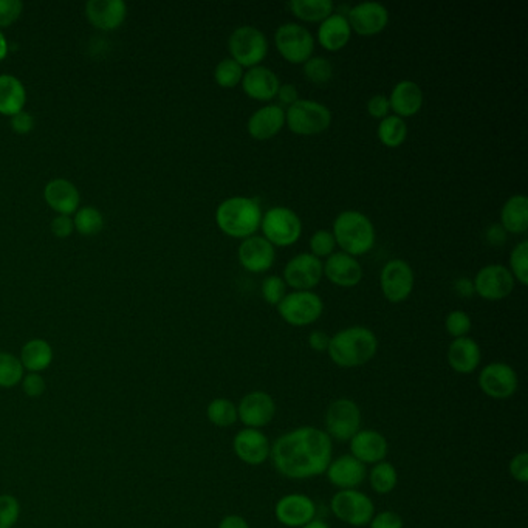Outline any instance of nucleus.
Returning <instances> with one entry per match:
<instances>
[{
    "instance_id": "nucleus-1",
    "label": "nucleus",
    "mask_w": 528,
    "mask_h": 528,
    "mask_svg": "<svg viewBox=\"0 0 528 528\" xmlns=\"http://www.w3.org/2000/svg\"><path fill=\"white\" fill-rule=\"evenodd\" d=\"M332 455V438L315 427H296L282 434L270 451L276 471L292 480H307L324 474Z\"/></svg>"
},
{
    "instance_id": "nucleus-2",
    "label": "nucleus",
    "mask_w": 528,
    "mask_h": 528,
    "mask_svg": "<svg viewBox=\"0 0 528 528\" xmlns=\"http://www.w3.org/2000/svg\"><path fill=\"white\" fill-rule=\"evenodd\" d=\"M377 335L367 327L354 326L330 338L327 354L338 367L355 369L367 365L377 355Z\"/></svg>"
},
{
    "instance_id": "nucleus-3",
    "label": "nucleus",
    "mask_w": 528,
    "mask_h": 528,
    "mask_svg": "<svg viewBox=\"0 0 528 528\" xmlns=\"http://www.w3.org/2000/svg\"><path fill=\"white\" fill-rule=\"evenodd\" d=\"M262 220L258 202L248 197H230L220 203L216 211V222L225 234L236 239L254 236Z\"/></svg>"
},
{
    "instance_id": "nucleus-4",
    "label": "nucleus",
    "mask_w": 528,
    "mask_h": 528,
    "mask_svg": "<svg viewBox=\"0 0 528 528\" xmlns=\"http://www.w3.org/2000/svg\"><path fill=\"white\" fill-rule=\"evenodd\" d=\"M333 237L337 245L343 248V253L350 256H363L369 253L375 245V228L365 214L348 209L338 214L333 222Z\"/></svg>"
},
{
    "instance_id": "nucleus-5",
    "label": "nucleus",
    "mask_w": 528,
    "mask_h": 528,
    "mask_svg": "<svg viewBox=\"0 0 528 528\" xmlns=\"http://www.w3.org/2000/svg\"><path fill=\"white\" fill-rule=\"evenodd\" d=\"M286 124L293 134L316 136L330 128L332 112L329 107L312 100H298L288 107Z\"/></svg>"
},
{
    "instance_id": "nucleus-6",
    "label": "nucleus",
    "mask_w": 528,
    "mask_h": 528,
    "mask_svg": "<svg viewBox=\"0 0 528 528\" xmlns=\"http://www.w3.org/2000/svg\"><path fill=\"white\" fill-rule=\"evenodd\" d=\"M260 228L264 237L273 247H290L296 243L303 233L298 214L287 207H273L262 216Z\"/></svg>"
},
{
    "instance_id": "nucleus-7",
    "label": "nucleus",
    "mask_w": 528,
    "mask_h": 528,
    "mask_svg": "<svg viewBox=\"0 0 528 528\" xmlns=\"http://www.w3.org/2000/svg\"><path fill=\"white\" fill-rule=\"evenodd\" d=\"M231 59L242 67H256L268 53V42L265 34L251 25H242L231 33L228 40Z\"/></svg>"
},
{
    "instance_id": "nucleus-8",
    "label": "nucleus",
    "mask_w": 528,
    "mask_h": 528,
    "mask_svg": "<svg viewBox=\"0 0 528 528\" xmlns=\"http://www.w3.org/2000/svg\"><path fill=\"white\" fill-rule=\"evenodd\" d=\"M337 519L352 527H365L375 515V506L369 496L358 489H339L330 500Z\"/></svg>"
},
{
    "instance_id": "nucleus-9",
    "label": "nucleus",
    "mask_w": 528,
    "mask_h": 528,
    "mask_svg": "<svg viewBox=\"0 0 528 528\" xmlns=\"http://www.w3.org/2000/svg\"><path fill=\"white\" fill-rule=\"evenodd\" d=\"M361 409L354 400L338 399L326 410L324 425L326 434L337 442H350L361 429Z\"/></svg>"
},
{
    "instance_id": "nucleus-10",
    "label": "nucleus",
    "mask_w": 528,
    "mask_h": 528,
    "mask_svg": "<svg viewBox=\"0 0 528 528\" xmlns=\"http://www.w3.org/2000/svg\"><path fill=\"white\" fill-rule=\"evenodd\" d=\"M277 312L290 326L305 327L320 320L324 312V303L316 293L293 292L286 295L277 304Z\"/></svg>"
},
{
    "instance_id": "nucleus-11",
    "label": "nucleus",
    "mask_w": 528,
    "mask_h": 528,
    "mask_svg": "<svg viewBox=\"0 0 528 528\" xmlns=\"http://www.w3.org/2000/svg\"><path fill=\"white\" fill-rule=\"evenodd\" d=\"M275 44L281 57L292 64H304L315 50V38L299 23H284L276 30Z\"/></svg>"
},
{
    "instance_id": "nucleus-12",
    "label": "nucleus",
    "mask_w": 528,
    "mask_h": 528,
    "mask_svg": "<svg viewBox=\"0 0 528 528\" xmlns=\"http://www.w3.org/2000/svg\"><path fill=\"white\" fill-rule=\"evenodd\" d=\"M479 388L487 397L506 400L519 388V378L512 365L506 363H489L479 374Z\"/></svg>"
},
{
    "instance_id": "nucleus-13",
    "label": "nucleus",
    "mask_w": 528,
    "mask_h": 528,
    "mask_svg": "<svg viewBox=\"0 0 528 528\" xmlns=\"http://www.w3.org/2000/svg\"><path fill=\"white\" fill-rule=\"evenodd\" d=\"M414 271L410 265L401 259L389 260L388 264L383 267L380 275V286L384 298L389 303H403L409 298L410 293L414 290Z\"/></svg>"
},
{
    "instance_id": "nucleus-14",
    "label": "nucleus",
    "mask_w": 528,
    "mask_h": 528,
    "mask_svg": "<svg viewBox=\"0 0 528 528\" xmlns=\"http://www.w3.org/2000/svg\"><path fill=\"white\" fill-rule=\"evenodd\" d=\"M275 416V399L264 391L248 392L237 405V420L245 427L260 429L270 425Z\"/></svg>"
},
{
    "instance_id": "nucleus-15",
    "label": "nucleus",
    "mask_w": 528,
    "mask_h": 528,
    "mask_svg": "<svg viewBox=\"0 0 528 528\" xmlns=\"http://www.w3.org/2000/svg\"><path fill=\"white\" fill-rule=\"evenodd\" d=\"M324 276L322 262L312 253H301L288 260L284 268L286 286L295 288L296 292H312L320 284Z\"/></svg>"
},
{
    "instance_id": "nucleus-16",
    "label": "nucleus",
    "mask_w": 528,
    "mask_h": 528,
    "mask_svg": "<svg viewBox=\"0 0 528 528\" xmlns=\"http://www.w3.org/2000/svg\"><path fill=\"white\" fill-rule=\"evenodd\" d=\"M474 292L485 301H502L515 288L512 271L499 264L487 265L474 277Z\"/></svg>"
},
{
    "instance_id": "nucleus-17",
    "label": "nucleus",
    "mask_w": 528,
    "mask_h": 528,
    "mask_svg": "<svg viewBox=\"0 0 528 528\" xmlns=\"http://www.w3.org/2000/svg\"><path fill=\"white\" fill-rule=\"evenodd\" d=\"M315 500L305 495L282 496L276 502L275 517L277 523L287 528H303L316 519Z\"/></svg>"
},
{
    "instance_id": "nucleus-18",
    "label": "nucleus",
    "mask_w": 528,
    "mask_h": 528,
    "mask_svg": "<svg viewBox=\"0 0 528 528\" xmlns=\"http://www.w3.org/2000/svg\"><path fill=\"white\" fill-rule=\"evenodd\" d=\"M233 450L239 461L251 467H259L270 459L271 444L260 429L243 427L234 436Z\"/></svg>"
},
{
    "instance_id": "nucleus-19",
    "label": "nucleus",
    "mask_w": 528,
    "mask_h": 528,
    "mask_svg": "<svg viewBox=\"0 0 528 528\" xmlns=\"http://www.w3.org/2000/svg\"><path fill=\"white\" fill-rule=\"evenodd\" d=\"M348 25L360 36H374L386 29L389 12L386 6L378 2H363L348 12Z\"/></svg>"
},
{
    "instance_id": "nucleus-20",
    "label": "nucleus",
    "mask_w": 528,
    "mask_h": 528,
    "mask_svg": "<svg viewBox=\"0 0 528 528\" xmlns=\"http://www.w3.org/2000/svg\"><path fill=\"white\" fill-rule=\"evenodd\" d=\"M237 256L245 270L264 273L275 264L276 250L264 236H251L242 241Z\"/></svg>"
},
{
    "instance_id": "nucleus-21",
    "label": "nucleus",
    "mask_w": 528,
    "mask_h": 528,
    "mask_svg": "<svg viewBox=\"0 0 528 528\" xmlns=\"http://www.w3.org/2000/svg\"><path fill=\"white\" fill-rule=\"evenodd\" d=\"M350 455L363 465H375L386 459L389 444L386 437L374 429H360L350 438Z\"/></svg>"
},
{
    "instance_id": "nucleus-22",
    "label": "nucleus",
    "mask_w": 528,
    "mask_h": 528,
    "mask_svg": "<svg viewBox=\"0 0 528 528\" xmlns=\"http://www.w3.org/2000/svg\"><path fill=\"white\" fill-rule=\"evenodd\" d=\"M327 480L339 489H356L367 478V470L354 455L346 454L330 462L327 467Z\"/></svg>"
},
{
    "instance_id": "nucleus-23",
    "label": "nucleus",
    "mask_w": 528,
    "mask_h": 528,
    "mask_svg": "<svg viewBox=\"0 0 528 528\" xmlns=\"http://www.w3.org/2000/svg\"><path fill=\"white\" fill-rule=\"evenodd\" d=\"M322 270L327 279L338 287H355L363 279V267L360 262L354 256L343 251L330 254L326 264H322Z\"/></svg>"
},
{
    "instance_id": "nucleus-24",
    "label": "nucleus",
    "mask_w": 528,
    "mask_h": 528,
    "mask_svg": "<svg viewBox=\"0 0 528 528\" xmlns=\"http://www.w3.org/2000/svg\"><path fill=\"white\" fill-rule=\"evenodd\" d=\"M85 16L96 29L110 31L124 22L128 6L123 0H91L85 4Z\"/></svg>"
},
{
    "instance_id": "nucleus-25",
    "label": "nucleus",
    "mask_w": 528,
    "mask_h": 528,
    "mask_svg": "<svg viewBox=\"0 0 528 528\" xmlns=\"http://www.w3.org/2000/svg\"><path fill=\"white\" fill-rule=\"evenodd\" d=\"M286 126V110L277 104H268L260 107L259 110L248 119V134L253 136L254 140H270L273 136L281 132Z\"/></svg>"
},
{
    "instance_id": "nucleus-26",
    "label": "nucleus",
    "mask_w": 528,
    "mask_h": 528,
    "mask_svg": "<svg viewBox=\"0 0 528 528\" xmlns=\"http://www.w3.org/2000/svg\"><path fill=\"white\" fill-rule=\"evenodd\" d=\"M242 87L253 100L271 101L277 95L281 83L273 70L264 66H256L250 68L247 74H243Z\"/></svg>"
},
{
    "instance_id": "nucleus-27",
    "label": "nucleus",
    "mask_w": 528,
    "mask_h": 528,
    "mask_svg": "<svg viewBox=\"0 0 528 528\" xmlns=\"http://www.w3.org/2000/svg\"><path fill=\"white\" fill-rule=\"evenodd\" d=\"M482 361L479 344L470 337L455 338L448 348V365L453 371L468 375L478 371Z\"/></svg>"
},
{
    "instance_id": "nucleus-28",
    "label": "nucleus",
    "mask_w": 528,
    "mask_h": 528,
    "mask_svg": "<svg viewBox=\"0 0 528 528\" xmlns=\"http://www.w3.org/2000/svg\"><path fill=\"white\" fill-rule=\"evenodd\" d=\"M389 98L391 110L400 119H409L420 112L423 106V92L420 85L405 79L400 81L399 84L393 87Z\"/></svg>"
},
{
    "instance_id": "nucleus-29",
    "label": "nucleus",
    "mask_w": 528,
    "mask_h": 528,
    "mask_svg": "<svg viewBox=\"0 0 528 528\" xmlns=\"http://www.w3.org/2000/svg\"><path fill=\"white\" fill-rule=\"evenodd\" d=\"M44 197L48 207L55 209L59 216H70L78 211L81 200L78 188L66 179L48 181L44 189Z\"/></svg>"
},
{
    "instance_id": "nucleus-30",
    "label": "nucleus",
    "mask_w": 528,
    "mask_h": 528,
    "mask_svg": "<svg viewBox=\"0 0 528 528\" xmlns=\"http://www.w3.org/2000/svg\"><path fill=\"white\" fill-rule=\"evenodd\" d=\"M350 36L352 29L348 25V17L338 13L324 19L318 29V40L329 51L341 50L348 44Z\"/></svg>"
},
{
    "instance_id": "nucleus-31",
    "label": "nucleus",
    "mask_w": 528,
    "mask_h": 528,
    "mask_svg": "<svg viewBox=\"0 0 528 528\" xmlns=\"http://www.w3.org/2000/svg\"><path fill=\"white\" fill-rule=\"evenodd\" d=\"M500 226L512 234L528 230V200L525 194H516L506 200L500 211Z\"/></svg>"
},
{
    "instance_id": "nucleus-32",
    "label": "nucleus",
    "mask_w": 528,
    "mask_h": 528,
    "mask_svg": "<svg viewBox=\"0 0 528 528\" xmlns=\"http://www.w3.org/2000/svg\"><path fill=\"white\" fill-rule=\"evenodd\" d=\"M27 102V91L13 75H0V113L14 117L22 112Z\"/></svg>"
},
{
    "instance_id": "nucleus-33",
    "label": "nucleus",
    "mask_w": 528,
    "mask_h": 528,
    "mask_svg": "<svg viewBox=\"0 0 528 528\" xmlns=\"http://www.w3.org/2000/svg\"><path fill=\"white\" fill-rule=\"evenodd\" d=\"M19 360L22 363L23 369L31 374H40L48 369V365H51L53 348L46 339H31L23 346Z\"/></svg>"
},
{
    "instance_id": "nucleus-34",
    "label": "nucleus",
    "mask_w": 528,
    "mask_h": 528,
    "mask_svg": "<svg viewBox=\"0 0 528 528\" xmlns=\"http://www.w3.org/2000/svg\"><path fill=\"white\" fill-rule=\"evenodd\" d=\"M288 6L295 16L305 22H322L335 10L332 0H292Z\"/></svg>"
},
{
    "instance_id": "nucleus-35",
    "label": "nucleus",
    "mask_w": 528,
    "mask_h": 528,
    "mask_svg": "<svg viewBox=\"0 0 528 528\" xmlns=\"http://www.w3.org/2000/svg\"><path fill=\"white\" fill-rule=\"evenodd\" d=\"M369 483L378 495H389L397 488L399 472L391 462L383 461L375 463L369 471Z\"/></svg>"
},
{
    "instance_id": "nucleus-36",
    "label": "nucleus",
    "mask_w": 528,
    "mask_h": 528,
    "mask_svg": "<svg viewBox=\"0 0 528 528\" xmlns=\"http://www.w3.org/2000/svg\"><path fill=\"white\" fill-rule=\"evenodd\" d=\"M377 134L384 146L399 147L405 143L408 136V126L405 119H400L397 115H388L386 119H382Z\"/></svg>"
},
{
    "instance_id": "nucleus-37",
    "label": "nucleus",
    "mask_w": 528,
    "mask_h": 528,
    "mask_svg": "<svg viewBox=\"0 0 528 528\" xmlns=\"http://www.w3.org/2000/svg\"><path fill=\"white\" fill-rule=\"evenodd\" d=\"M207 417L214 427H233L237 422V406L228 399H214L207 408Z\"/></svg>"
},
{
    "instance_id": "nucleus-38",
    "label": "nucleus",
    "mask_w": 528,
    "mask_h": 528,
    "mask_svg": "<svg viewBox=\"0 0 528 528\" xmlns=\"http://www.w3.org/2000/svg\"><path fill=\"white\" fill-rule=\"evenodd\" d=\"M74 225L83 236H95L104 226V217L95 207H84L75 214Z\"/></svg>"
},
{
    "instance_id": "nucleus-39",
    "label": "nucleus",
    "mask_w": 528,
    "mask_h": 528,
    "mask_svg": "<svg viewBox=\"0 0 528 528\" xmlns=\"http://www.w3.org/2000/svg\"><path fill=\"white\" fill-rule=\"evenodd\" d=\"M23 365L19 358L8 352H0V388H13L22 382Z\"/></svg>"
},
{
    "instance_id": "nucleus-40",
    "label": "nucleus",
    "mask_w": 528,
    "mask_h": 528,
    "mask_svg": "<svg viewBox=\"0 0 528 528\" xmlns=\"http://www.w3.org/2000/svg\"><path fill=\"white\" fill-rule=\"evenodd\" d=\"M242 78H243V67L231 57L220 61L214 70L216 83L224 89L236 87L237 84H241Z\"/></svg>"
},
{
    "instance_id": "nucleus-41",
    "label": "nucleus",
    "mask_w": 528,
    "mask_h": 528,
    "mask_svg": "<svg viewBox=\"0 0 528 528\" xmlns=\"http://www.w3.org/2000/svg\"><path fill=\"white\" fill-rule=\"evenodd\" d=\"M305 78L315 84H326L333 78V66L322 57H312L304 62Z\"/></svg>"
},
{
    "instance_id": "nucleus-42",
    "label": "nucleus",
    "mask_w": 528,
    "mask_h": 528,
    "mask_svg": "<svg viewBox=\"0 0 528 528\" xmlns=\"http://www.w3.org/2000/svg\"><path fill=\"white\" fill-rule=\"evenodd\" d=\"M510 268L512 275L516 281L521 282L523 286L528 284V242L523 241L513 248L510 254Z\"/></svg>"
},
{
    "instance_id": "nucleus-43",
    "label": "nucleus",
    "mask_w": 528,
    "mask_h": 528,
    "mask_svg": "<svg viewBox=\"0 0 528 528\" xmlns=\"http://www.w3.org/2000/svg\"><path fill=\"white\" fill-rule=\"evenodd\" d=\"M444 327H446V332L450 333L454 339L455 338L467 337L472 327L471 318L462 310H454L446 316Z\"/></svg>"
},
{
    "instance_id": "nucleus-44",
    "label": "nucleus",
    "mask_w": 528,
    "mask_h": 528,
    "mask_svg": "<svg viewBox=\"0 0 528 528\" xmlns=\"http://www.w3.org/2000/svg\"><path fill=\"white\" fill-rule=\"evenodd\" d=\"M335 247H337V242L330 231H316L315 234L310 237V250L318 259L329 258L335 251Z\"/></svg>"
},
{
    "instance_id": "nucleus-45",
    "label": "nucleus",
    "mask_w": 528,
    "mask_h": 528,
    "mask_svg": "<svg viewBox=\"0 0 528 528\" xmlns=\"http://www.w3.org/2000/svg\"><path fill=\"white\" fill-rule=\"evenodd\" d=\"M21 516V506L14 496H0V528H13Z\"/></svg>"
},
{
    "instance_id": "nucleus-46",
    "label": "nucleus",
    "mask_w": 528,
    "mask_h": 528,
    "mask_svg": "<svg viewBox=\"0 0 528 528\" xmlns=\"http://www.w3.org/2000/svg\"><path fill=\"white\" fill-rule=\"evenodd\" d=\"M286 282L279 276H268L262 282V298L270 305H277L286 296Z\"/></svg>"
},
{
    "instance_id": "nucleus-47",
    "label": "nucleus",
    "mask_w": 528,
    "mask_h": 528,
    "mask_svg": "<svg viewBox=\"0 0 528 528\" xmlns=\"http://www.w3.org/2000/svg\"><path fill=\"white\" fill-rule=\"evenodd\" d=\"M22 10L21 0H0V29H6L16 22Z\"/></svg>"
},
{
    "instance_id": "nucleus-48",
    "label": "nucleus",
    "mask_w": 528,
    "mask_h": 528,
    "mask_svg": "<svg viewBox=\"0 0 528 528\" xmlns=\"http://www.w3.org/2000/svg\"><path fill=\"white\" fill-rule=\"evenodd\" d=\"M371 528H403V517L399 513L384 510V512L375 513L369 523Z\"/></svg>"
},
{
    "instance_id": "nucleus-49",
    "label": "nucleus",
    "mask_w": 528,
    "mask_h": 528,
    "mask_svg": "<svg viewBox=\"0 0 528 528\" xmlns=\"http://www.w3.org/2000/svg\"><path fill=\"white\" fill-rule=\"evenodd\" d=\"M510 474H512V478L519 483H527L528 482V454L525 451L523 453H519V454L515 455L513 457L512 462H510Z\"/></svg>"
},
{
    "instance_id": "nucleus-50",
    "label": "nucleus",
    "mask_w": 528,
    "mask_h": 528,
    "mask_svg": "<svg viewBox=\"0 0 528 528\" xmlns=\"http://www.w3.org/2000/svg\"><path fill=\"white\" fill-rule=\"evenodd\" d=\"M22 389L25 395H29L31 399H36V397L44 395L47 384L40 374H29L27 377L22 378Z\"/></svg>"
},
{
    "instance_id": "nucleus-51",
    "label": "nucleus",
    "mask_w": 528,
    "mask_h": 528,
    "mask_svg": "<svg viewBox=\"0 0 528 528\" xmlns=\"http://www.w3.org/2000/svg\"><path fill=\"white\" fill-rule=\"evenodd\" d=\"M367 112L371 113L374 119H386L391 112L388 96L374 95L367 102Z\"/></svg>"
},
{
    "instance_id": "nucleus-52",
    "label": "nucleus",
    "mask_w": 528,
    "mask_h": 528,
    "mask_svg": "<svg viewBox=\"0 0 528 528\" xmlns=\"http://www.w3.org/2000/svg\"><path fill=\"white\" fill-rule=\"evenodd\" d=\"M74 230V220L70 219V216H57L51 222V231L59 239H66V237L70 236Z\"/></svg>"
},
{
    "instance_id": "nucleus-53",
    "label": "nucleus",
    "mask_w": 528,
    "mask_h": 528,
    "mask_svg": "<svg viewBox=\"0 0 528 528\" xmlns=\"http://www.w3.org/2000/svg\"><path fill=\"white\" fill-rule=\"evenodd\" d=\"M34 128V119L30 115L29 112L16 113L14 117H12V129L17 134H29Z\"/></svg>"
},
{
    "instance_id": "nucleus-54",
    "label": "nucleus",
    "mask_w": 528,
    "mask_h": 528,
    "mask_svg": "<svg viewBox=\"0 0 528 528\" xmlns=\"http://www.w3.org/2000/svg\"><path fill=\"white\" fill-rule=\"evenodd\" d=\"M485 239L493 247H502L506 242V231L500 226V224H496V225H491L487 228Z\"/></svg>"
},
{
    "instance_id": "nucleus-55",
    "label": "nucleus",
    "mask_w": 528,
    "mask_h": 528,
    "mask_svg": "<svg viewBox=\"0 0 528 528\" xmlns=\"http://www.w3.org/2000/svg\"><path fill=\"white\" fill-rule=\"evenodd\" d=\"M329 344H330V337L326 332L315 330V332L310 333L309 346L312 348V350H315V352H327Z\"/></svg>"
},
{
    "instance_id": "nucleus-56",
    "label": "nucleus",
    "mask_w": 528,
    "mask_h": 528,
    "mask_svg": "<svg viewBox=\"0 0 528 528\" xmlns=\"http://www.w3.org/2000/svg\"><path fill=\"white\" fill-rule=\"evenodd\" d=\"M277 98L281 100L282 104H287L288 107L295 104L299 100V92L293 84H281L277 91Z\"/></svg>"
},
{
    "instance_id": "nucleus-57",
    "label": "nucleus",
    "mask_w": 528,
    "mask_h": 528,
    "mask_svg": "<svg viewBox=\"0 0 528 528\" xmlns=\"http://www.w3.org/2000/svg\"><path fill=\"white\" fill-rule=\"evenodd\" d=\"M455 292L461 295L462 298H472L476 292H474V284L471 279L468 277H459L454 284Z\"/></svg>"
},
{
    "instance_id": "nucleus-58",
    "label": "nucleus",
    "mask_w": 528,
    "mask_h": 528,
    "mask_svg": "<svg viewBox=\"0 0 528 528\" xmlns=\"http://www.w3.org/2000/svg\"><path fill=\"white\" fill-rule=\"evenodd\" d=\"M219 528H250V524L239 515H228L220 521Z\"/></svg>"
},
{
    "instance_id": "nucleus-59",
    "label": "nucleus",
    "mask_w": 528,
    "mask_h": 528,
    "mask_svg": "<svg viewBox=\"0 0 528 528\" xmlns=\"http://www.w3.org/2000/svg\"><path fill=\"white\" fill-rule=\"evenodd\" d=\"M6 55H8V42H6L5 34L0 30V61L5 59Z\"/></svg>"
},
{
    "instance_id": "nucleus-60",
    "label": "nucleus",
    "mask_w": 528,
    "mask_h": 528,
    "mask_svg": "<svg viewBox=\"0 0 528 528\" xmlns=\"http://www.w3.org/2000/svg\"><path fill=\"white\" fill-rule=\"evenodd\" d=\"M303 528H330L329 524L324 523V521H321V519H313L312 523L307 524V525H304Z\"/></svg>"
}]
</instances>
